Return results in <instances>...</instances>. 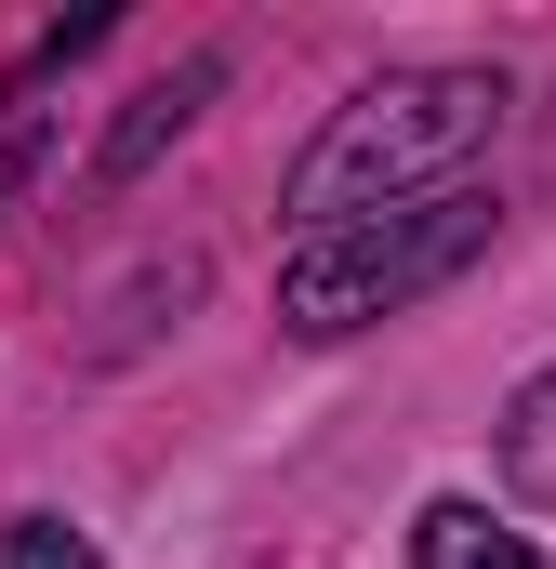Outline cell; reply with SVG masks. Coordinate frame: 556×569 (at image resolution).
<instances>
[{"label":"cell","instance_id":"1","mask_svg":"<svg viewBox=\"0 0 556 569\" xmlns=\"http://www.w3.org/2000/svg\"><path fill=\"white\" fill-rule=\"evenodd\" d=\"M504 107H517L504 67H398V80H371L291 159V226L331 239V226H371V212H411L437 186H464V159L504 133Z\"/></svg>","mask_w":556,"mask_h":569},{"label":"cell","instance_id":"5","mask_svg":"<svg viewBox=\"0 0 556 569\" xmlns=\"http://www.w3.org/2000/svg\"><path fill=\"white\" fill-rule=\"evenodd\" d=\"M504 490L517 503H556V371L517 385V411H504Z\"/></svg>","mask_w":556,"mask_h":569},{"label":"cell","instance_id":"7","mask_svg":"<svg viewBox=\"0 0 556 569\" xmlns=\"http://www.w3.org/2000/svg\"><path fill=\"white\" fill-rule=\"evenodd\" d=\"M13 186H27V133H0V199H13Z\"/></svg>","mask_w":556,"mask_h":569},{"label":"cell","instance_id":"3","mask_svg":"<svg viewBox=\"0 0 556 569\" xmlns=\"http://www.w3.org/2000/svg\"><path fill=\"white\" fill-rule=\"evenodd\" d=\"M212 80H226L212 53H199V67H172V80H146L133 107H120V133H107V186H133L146 159H159V146H172L186 120H199V93H212Z\"/></svg>","mask_w":556,"mask_h":569},{"label":"cell","instance_id":"4","mask_svg":"<svg viewBox=\"0 0 556 569\" xmlns=\"http://www.w3.org/2000/svg\"><path fill=\"white\" fill-rule=\"evenodd\" d=\"M411 557L424 569H544L517 530H490L477 503H424V530H411Z\"/></svg>","mask_w":556,"mask_h":569},{"label":"cell","instance_id":"6","mask_svg":"<svg viewBox=\"0 0 556 569\" xmlns=\"http://www.w3.org/2000/svg\"><path fill=\"white\" fill-rule=\"evenodd\" d=\"M0 569H107V557H93L67 517H13V530H0Z\"/></svg>","mask_w":556,"mask_h":569},{"label":"cell","instance_id":"2","mask_svg":"<svg viewBox=\"0 0 556 569\" xmlns=\"http://www.w3.org/2000/svg\"><path fill=\"white\" fill-rule=\"evenodd\" d=\"M490 226H504L490 186H437V199H411V212L331 226V239H305V252L278 266V318H291L305 345H345V331H371V318L424 305L437 279H464V266L490 252Z\"/></svg>","mask_w":556,"mask_h":569}]
</instances>
